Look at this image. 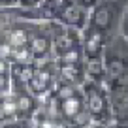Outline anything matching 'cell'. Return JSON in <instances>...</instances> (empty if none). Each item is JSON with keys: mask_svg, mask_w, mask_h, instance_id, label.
Wrapping results in <instances>:
<instances>
[{"mask_svg": "<svg viewBox=\"0 0 128 128\" xmlns=\"http://www.w3.org/2000/svg\"><path fill=\"white\" fill-rule=\"evenodd\" d=\"M102 58H104V83L109 88L128 87V42L120 34L106 42Z\"/></svg>", "mask_w": 128, "mask_h": 128, "instance_id": "1", "label": "cell"}, {"mask_svg": "<svg viewBox=\"0 0 128 128\" xmlns=\"http://www.w3.org/2000/svg\"><path fill=\"white\" fill-rule=\"evenodd\" d=\"M126 12L128 0H98V4L88 12V24L109 40L119 34L120 21Z\"/></svg>", "mask_w": 128, "mask_h": 128, "instance_id": "2", "label": "cell"}, {"mask_svg": "<svg viewBox=\"0 0 128 128\" xmlns=\"http://www.w3.org/2000/svg\"><path fill=\"white\" fill-rule=\"evenodd\" d=\"M81 94H83L85 108H87L92 122H96V124H109L111 122L113 117H111V108H109L108 85L85 79V83L81 85Z\"/></svg>", "mask_w": 128, "mask_h": 128, "instance_id": "3", "label": "cell"}, {"mask_svg": "<svg viewBox=\"0 0 128 128\" xmlns=\"http://www.w3.org/2000/svg\"><path fill=\"white\" fill-rule=\"evenodd\" d=\"M51 26L49 23H34L30 28L26 47L30 49L34 62H44V60L53 58L51 56Z\"/></svg>", "mask_w": 128, "mask_h": 128, "instance_id": "4", "label": "cell"}, {"mask_svg": "<svg viewBox=\"0 0 128 128\" xmlns=\"http://www.w3.org/2000/svg\"><path fill=\"white\" fill-rule=\"evenodd\" d=\"M53 23H60L64 26L76 28V30H83L88 23V12L77 0H62V6Z\"/></svg>", "mask_w": 128, "mask_h": 128, "instance_id": "5", "label": "cell"}, {"mask_svg": "<svg viewBox=\"0 0 128 128\" xmlns=\"http://www.w3.org/2000/svg\"><path fill=\"white\" fill-rule=\"evenodd\" d=\"M13 96V100H15V106H17V119H28V117L34 113V109L38 108V102L36 98L26 90L24 85H17L15 88V94Z\"/></svg>", "mask_w": 128, "mask_h": 128, "instance_id": "6", "label": "cell"}, {"mask_svg": "<svg viewBox=\"0 0 128 128\" xmlns=\"http://www.w3.org/2000/svg\"><path fill=\"white\" fill-rule=\"evenodd\" d=\"M2 40L10 45L12 49H17V47H26L28 44V36H30V28L23 26V24H17V21L12 24L10 28H6L2 34Z\"/></svg>", "mask_w": 128, "mask_h": 128, "instance_id": "7", "label": "cell"}, {"mask_svg": "<svg viewBox=\"0 0 128 128\" xmlns=\"http://www.w3.org/2000/svg\"><path fill=\"white\" fill-rule=\"evenodd\" d=\"M34 70H36L34 64H24V66L12 64V68H10V79H13V83H17V85H24L26 87L30 83V79L34 77Z\"/></svg>", "mask_w": 128, "mask_h": 128, "instance_id": "8", "label": "cell"}, {"mask_svg": "<svg viewBox=\"0 0 128 128\" xmlns=\"http://www.w3.org/2000/svg\"><path fill=\"white\" fill-rule=\"evenodd\" d=\"M10 64H17V66L34 64V56H32V53H30V49H28V47H17V49H12Z\"/></svg>", "mask_w": 128, "mask_h": 128, "instance_id": "9", "label": "cell"}, {"mask_svg": "<svg viewBox=\"0 0 128 128\" xmlns=\"http://www.w3.org/2000/svg\"><path fill=\"white\" fill-rule=\"evenodd\" d=\"M10 88H12V79H10V76H0V96H4Z\"/></svg>", "mask_w": 128, "mask_h": 128, "instance_id": "10", "label": "cell"}, {"mask_svg": "<svg viewBox=\"0 0 128 128\" xmlns=\"http://www.w3.org/2000/svg\"><path fill=\"white\" fill-rule=\"evenodd\" d=\"M119 34L124 38V40L128 42V12L124 13V17H122V21H120V28H119Z\"/></svg>", "mask_w": 128, "mask_h": 128, "instance_id": "11", "label": "cell"}, {"mask_svg": "<svg viewBox=\"0 0 128 128\" xmlns=\"http://www.w3.org/2000/svg\"><path fill=\"white\" fill-rule=\"evenodd\" d=\"M10 68H12L10 60H6V58L0 56V76H10Z\"/></svg>", "mask_w": 128, "mask_h": 128, "instance_id": "12", "label": "cell"}, {"mask_svg": "<svg viewBox=\"0 0 128 128\" xmlns=\"http://www.w3.org/2000/svg\"><path fill=\"white\" fill-rule=\"evenodd\" d=\"M6 120H10V119H8V115H6V111H4V104H2V96H0V122H6Z\"/></svg>", "mask_w": 128, "mask_h": 128, "instance_id": "13", "label": "cell"}, {"mask_svg": "<svg viewBox=\"0 0 128 128\" xmlns=\"http://www.w3.org/2000/svg\"><path fill=\"white\" fill-rule=\"evenodd\" d=\"M4 128H23V120H17V122H10L8 120V124Z\"/></svg>", "mask_w": 128, "mask_h": 128, "instance_id": "14", "label": "cell"}, {"mask_svg": "<svg viewBox=\"0 0 128 128\" xmlns=\"http://www.w3.org/2000/svg\"><path fill=\"white\" fill-rule=\"evenodd\" d=\"M115 128H128V124H117L115 122Z\"/></svg>", "mask_w": 128, "mask_h": 128, "instance_id": "15", "label": "cell"}, {"mask_svg": "<svg viewBox=\"0 0 128 128\" xmlns=\"http://www.w3.org/2000/svg\"><path fill=\"white\" fill-rule=\"evenodd\" d=\"M104 126H106V124H100V126H98V124H96V126H94V128H104Z\"/></svg>", "mask_w": 128, "mask_h": 128, "instance_id": "16", "label": "cell"}]
</instances>
